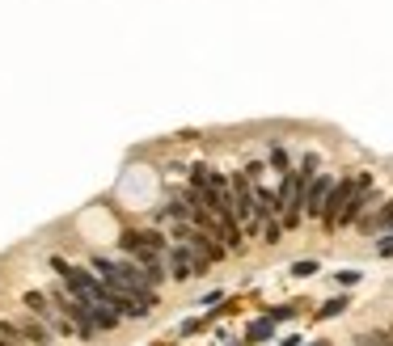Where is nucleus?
Wrapping results in <instances>:
<instances>
[{
	"label": "nucleus",
	"mask_w": 393,
	"mask_h": 346,
	"mask_svg": "<svg viewBox=\"0 0 393 346\" xmlns=\"http://www.w3.org/2000/svg\"><path fill=\"white\" fill-rule=\"evenodd\" d=\"M330 190H334V178L318 173V178H313V186H309V194H305V216H318V220H322V211H326V199H330Z\"/></svg>",
	"instance_id": "39448f33"
},
{
	"label": "nucleus",
	"mask_w": 393,
	"mask_h": 346,
	"mask_svg": "<svg viewBox=\"0 0 393 346\" xmlns=\"http://www.w3.org/2000/svg\"><path fill=\"white\" fill-rule=\"evenodd\" d=\"M64 288H68V296H76V300H85V304L102 300V279H97L93 271H76V266H68Z\"/></svg>",
	"instance_id": "f03ea898"
},
{
	"label": "nucleus",
	"mask_w": 393,
	"mask_h": 346,
	"mask_svg": "<svg viewBox=\"0 0 393 346\" xmlns=\"http://www.w3.org/2000/svg\"><path fill=\"white\" fill-rule=\"evenodd\" d=\"M140 241H144V245H148V249H161V254H165V249H169V241H165V237H161V233H157V228H144V233H140Z\"/></svg>",
	"instance_id": "4468645a"
},
{
	"label": "nucleus",
	"mask_w": 393,
	"mask_h": 346,
	"mask_svg": "<svg viewBox=\"0 0 393 346\" xmlns=\"http://www.w3.org/2000/svg\"><path fill=\"white\" fill-rule=\"evenodd\" d=\"M368 203H373V178H368V173H360V178H356V194L347 199L339 228H347V224H360V216H364V207H368Z\"/></svg>",
	"instance_id": "20e7f679"
},
{
	"label": "nucleus",
	"mask_w": 393,
	"mask_h": 346,
	"mask_svg": "<svg viewBox=\"0 0 393 346\" xmlns=\"http://www.w3.org/2000/svg\"><path fill=\"white\" fill-rule=\"evenodd\" d=\"M271 165H275L279 173H288V152H284V148H271Z\"/></svg>",
	"instance_id": "a211bd4d"
},
{
	"label": "nucleus",
	"mask_w": 393,
	"mask_h": 346,
	"mask_svg": "<svg viewBox=\"0 0 393 346\" xmlns=\"http://www.w3.org/2000/svg\"><path fill=\"white\" fill-rule=\"evenodd\" d=\"M89 271H97V279H114V262H106L102 254L89 258Z\"/></svg>",
	"instance_id": "2eb2a0df"
},
{
	"label": "nucleus",
	"mask_w": 393,
	"mask_h": 346,
	"mask_svg": "<svg viewBox=\"0 0 393 346\" xmlns=\"http://www.w3.org/2000/svg\"><path fill=\"white\" fill-rule=\"evenodd\" d=\"M21 304H25V309H30L38 321H51V326L59 330V321H64V317H55V304H51V296H42V292H25V300H21Z\"/></svg>",
	"instance_id": "423d86ee"
},
{
	"label": "nucleus",
	"mask_w": 393,
	"mask_h": 346,
	"mask_svg": "<svg viewBox=\"0 0 393 346\" xmlns=\"http://www.w3.org/2000/svg\"><path fill=\"white\" fill-rule=\"evenodd\" d=\"M284 233H288V228H284V220H267V224H262V241H267V245H279V241H284Z\"/></svg>",
	"instance_id": "ddd939ff"
},
{
	"label": "nucleus",
	"mask_w": 393,
	"mask_h": 346,
	"mask_svg": "<svg viewBox=\"0 0 393 346\" xmlns=\"http://www.w3.org/2000/svg\"><path fill=\"white\" fill-rule=\"evenodd\" d=\"M0 346H17V338H8V334H0Z\"/></svg>",
	"instance_id": "4be33fe9"
},
{
	"label": "nucleus",
	"mask_w": 393,
	"mask_h": 346,
	"mask_svg": "<svg viewBox=\"0 0 393 346\" xmlns=\"http://www.w3.org/2000/svg\"><path fill=\"white\" fill-rule=\"evenodd\" d=\"M296 313H301V300H296V304H279V309H267V317H271V321H288V317H296Z\"/></svg>",
	"instance_id": "f3484780"
},
{
	"label": "nucleus",
	"mask_w": 393,
	"mask_h": 346,
	"mask_svg": "<svg viewBox=\"0 0 393 346\" xmlns=\"http://www.w3.org/2000/svg\"><path fill=\"white\" fill-rule=\"evenodd\" d=\"M322 266H318V258H301V262H292V275L296 279H309V275H318Z\"/></svg>",
	"instance_id": "dca6fc26"
},
{
	"label": "nucleus",
	"mask_w": 393,
	"mask_h": 346,
	"mask_svg": "<svg viewBox=\"0 0 393 346\" xmlns=\"http://www.w3.org/2000/svg\"><path fill=\"white\" fill-rule=\"evenodd\" d=\"M339 283H343V288H351V283H360V271H339Z\"/></svg>",
	"instance_id": "6ab92c4d"
},
{
	"label": "nucleus",
	"mask_w": 393,
	"mask_h": 346,
	"mask_svg": "<svg viewBox=\"0 0 393 346\" xmlns=\"http://www.w3.org/2000/svg\"><path fill=\"white\" fill-rule=\"evenodd\" d=\"M313 346H330V342H313Z\"/></svg>",
	"instance_id": "5701e85b"
},
{
	"label": "nucleus",
	"mask_w": 393,
	"mask_h": 346,
	"mask_svg": "<svg viewBox=\"0 0 393 346\" xmlns=\"http://www.w3.org/2000/svg\"><path fill=\"white\" fill-rule=\"evenodd\" d=\"M389 334H393V330H389Z\"/></svg>",
	"instance_id": "b1692460"
},
{
	"label": "nucleus",
	"mask_w": 393,
	"mask_h": 346,
	"mask_svg": "<svg viewBox=\"0 0 393 346\" xmlns=\"http://www.w3.org/2000/svg\"><path fill=\"white\" fill-rule=\"evenodd\" d=\"M262 169H267V165H258V161H254V165H246V173H250V182H258V178H262Z\"/></svg>",
	"instance_id": "412c9836"
},
{
	"label": "nucleus",
	"mask_w": 393,
	"mask_h": 346,
	"mask_svg": "<svg viewBox=\"0 0 393 346\" xmlns=\"http://www.w3.org/2000/svg\"><path fill=\"white\" fill-rule=\"evenodd\" d=\"M207 266H212V262H203V258H199V254H195V249H191L186 241L169 249V275H174L178 283H186L191 275H203Z\"/></svg>",
	"instance_id": "f257e3e1"
},
{
	"label": "nucleus",
	"mask_w": 393,
	"mask_h": 346,
	"mask_svg": "<svg viewBox=\"0 0 393 346\" xmlns=\"http://www.w3.org/2000/svg\"><path fill=\"white\" fill-rule=\"evenodd\" d=\"M89 309H93V321H97V330H114V326H119V313H114L106 300H93Z\"/></svg>",
	"instance_id": "1a4fd4ad"
},
{
	"label": "nucleus",
	"mask_w": 393,
	"mask_h": 346,
	"mask_svg": "<svg viewBox=\"0 0 393 346\" xmlns=\"http://www.w3.org/2000/svg\"><path fill=\"white\" fill-rule=\"evenodd\" d=\"M356 346H393L389 330H368V334H356Z\"/></svg>",
	"instance_id": "9b49d317"
},
{
	"label": "nucleus",
	"mask_w": 393,
	"mask_h": 346,
	"mask_svg": "<svg viewBox=\"0 0 393 346\" xmlns=\"http://www.w3.org/2000/svg\"><path fill=\"white\" fill-rule=\"evenodd\" d=\"M199 330H203V321H199V317H191V321H182V334H186V338H191V334H199Z\"/></svg>",
	"instance_id": "aec40b11"
},
{
	"label": "nucleus",
	"mask_w": 393,
	"mask_h": 346,
	"mask_svg": "<svg viewBox=\"0 0 393 346\" xmlns=\"http://www.w3.org/2000/svg\"><path fill=\"white\" fill-rule=\"evenodd\" d=\"M246 338H250V342H271V338H275V321H271V317H258V321L246 330Z\"/></svg>",
	"instance_id": "9d476101"
},
{
	"label": "nucleus",
	"mask_w": 393,
	"mask_h": 346,
	"mask_svg": "<svg viewBox=\"0 0 393 346\" xmlns=\"http://www.w3.org/2000/svg\"><path fill=\"white\" fill-rule=\"evenodd\" d=\"M347 296H334V300H326L322 309H318V321H330V317H339V313H347Z\"/></svg>",
	"instance_id": "f8f14e48"
},
{
	"label": "nucleus",
	"mask_w": 393,
	"mask_h": 346,
	"mask_svg": "<svg viewBox=\"0 0 393 346\" xmlns=\"http://www.w3.org/2000/svg\"><path fill=\"white\" fill-rule=\"evenodd\" d=\"M356 194V178H343V182H334V190H330V199H326V211H322V224H326V233H334L339 228V220H343V207H347V199Z\"/></svg>",
	"instance_id": "7ed1b4c3"
},
{
	"label": "nucleus",
	"mask_w": 393,
	"mask_h": 346,
	"mask_svg": "<svg viewBox=\"0 0 393 346\" xmlns=\"http://www.w3.org/2000/svg\"><path fill=\"white\" fill-rule=\"evenodd\" d=\"M360 228L364 233H393V203H385L377 216H360Z\"/></svg>",
	"instance_id": "0eeeda50"
},
{
	"label": "nucleus",
	"mask_w": 393,
	"mask_h": 346,
	"mask_svg": "<svg viewBox=\"0 0 393 346\" xmlns=\"http://www.w3.org/2000/svg\"><path fill=\"white\" fill-rule=\"evenodd\" d=\"M21 326V338H30L34 346H51L55 338H51V330H47V321H17Z\"/></svg>",
	"instance_id": "6e6552de"
}]
</instances>
